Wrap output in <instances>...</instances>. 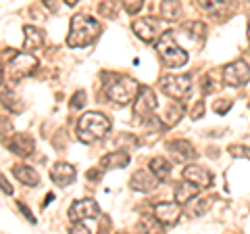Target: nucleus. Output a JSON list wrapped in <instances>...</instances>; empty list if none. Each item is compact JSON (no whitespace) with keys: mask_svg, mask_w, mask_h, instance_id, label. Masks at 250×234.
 I'll list each match as a JSON object with an SVG mask.
<instances>
[{"mask_svg":"<svg viewBox=\"0 0 250 234\" xmlns=\"http://www.w3.org/2000/svg\"><path fill=\"white\" fill-rule=\"evenodd\" d=\"M100 32H103V27H100L96 19L88 17V15H75V17H71V23H69L67 44L71 48H85L100 36Z\"/></svg>","mask_w":250,"mask_h":234,"instance_id":"obj_1","label":"nucleus"},{"mask_svg":"<svg viewBox=\"0 0 250 234\" xmlns=\"http://www.w3.org/2000/svg\"><path fill=\"white\" fill-rule=\"evenodd\" d=\"M108 130H111V119L98 111L85 113L77 121V138L82 142H94V140L104 138Z\"/></svg>","mask_w":250,"mask_h":234,"instance_id":"obj_2","label":"nucleus"},{"mask_svg":"<svg viewBox=\"0 0 250 234\" xmlns=\"http://www.w3.org/2000/svg\"><path fill=\"white\" fill-rule=\"evenodd\" d=\"M156 52H159L161 61L171 69H177V67H184L188 63V52L177 44L175 40V32H165L159 42H156Z\"/></svg>","mask_w":250,"mask_h":234,"instance_id":"obj_3","label":"nucleus"},{"mask_svg":"<svg viewBox=\"0 0 250 234\" xmlns=\"http://www.w3.org/2000/svg\"><path fill=\"white\" fill-rule=\"evenodd\" d=\"M159 88L163 94H167L169 98L182 100L192 92V77L190 73L184 75H163L159 80Z\"/></svg>","mask_w":250,"mask_h":234,"instance_id":"obj_4","label":"nucleus"},{"mask_svg":"<svg viewBox=\"0 0 250 234\" xmlns=\"http://www.w3.org/2000/svg\"><path fill=\"white\" fill-rule=\"evenodd\" d=\"M138 92H140V86L134 77H117V80L106 88L108 98L117 105L129 103L134 96H138Z\"/></svg>","mask_w":250,"mask_h":234,"instance_id":"obj_5","label":"nucleus"},{"mask_svg":"<svg viewBox=\"0 0 250 234\" xmlns=\"http://www.w3.org/2000/svg\"><path fill=\"white\" fill-rule=\"evenodd\" d=\"M38 69V59L34 54L29 52H19L15 59L9 61V65H6V71L13 80H21V77L25 75H31Z\"/></svg>","mask_w":250,"mask_h":234,"instance_id":"obj_6","label":"nucleus"},{"mask_svg":"<svg viewBox=\"0 0 250 234\" xmlns=\"http://www.w3.org/2000/svg\"><path fill=\"white\" fill-rule=\"evenodd\" d=\"M156 111V94L152 88L148 86H142L136 96V103H134V115L136 117H142V119H152V115Z\"/></svg>","mask_w":250,"mask_h":234,"instance_id":"obj_7","label":"nucleus"},{"mask_svg":"<svg viewBox=\"0 0 250 234\" xmlns=\"http://www.w3.org/2000/svg\"><path fill=\"white\" fill-rule=\"evenodd\" d=\"M250 80V67L244 59H238L233 61V63L225 65L223 69V82L228 86H233V88H238V86H244L248 84Z\"/></svg>","mask_w":250,"mask_h":234,"instance_id":"obj_8","label":"nucleus"},{"mask_svg":"<svg viewBox=\"0 0 250 234\" xmlns=\"http://www.w3.org/2000/svg\"><path fill=\"white\" fill-rule=\"evenodd\" d=\"M100 215V209H98V203L94 199H82V201H75L71 207H69V217L77 224L82 220H90V217H96Z\"/></svg>","mask_w":250,"mask_h":234,"instance_id":"obj_9","label":"nucleus"},{"mask_svg":"<svg viewBox=\"0 0 250 234\" xmlns=\"http://www.w3.org/2000/svg\"><path fill=\"white\" fill-rule=\"evenodd\" d=\"M152 211L163 226H173L177 224L179 215H182V205L179 203H156Z\"/></svg>","mask_w":250,"mask_h":234,"instance_id":"obj_10","label":"nucleus"},{"mask_svg":"<svg viewBox=\"0 0 250 234\" xmlns=\"http://www.w3.org/2000/svg\"><path fill=\"white\" fill-rule=\"evenodd\" d=\"M50 178H52V182L54 184H59V186H69V184H73L75 182V178H77V169L71 165V163H65V161H59V163H54L52 169H50Z\"/></svg>","mask_w":250,"mask_h":234,"instance_id":"obj_11","label":"nucleus"},{"mask_svg":"<svg viewBox=\"0 0 250 234\" xmlns=\"http://www.w3.org/2000/svg\"><path fill=\"white\" fill-rule=\"evenodd\" d=\"M167 151L173 155V159L177 163H188V161L198 157V153L194 151L192 142H188V140H171V142H167Z\"/></svg>","mask_w":250,"mask_h":234,"instance_id":"obj_12","label":"nucleus"},{"mask_svg":"<svg viewBox=\"0 0 250 234\" xmlns=\"http://www.w3.org/2000/svg\"><path fill=\"white\" fill-rule=\"evenodd\" d=\"M131 29L134 34L140 38L142 42H152L156 32H159V21L152 17H144V19H134L131 21Z\"/></svg>","mask_w":250,"mask_h":234,"instance_id":"obj_13","label":"nucleus"},{"mask_svg":"<svg viewBox=\"0 0 250 234\" xmlns=\"http://www.w3.org/2000/svg\"><path fill=\"white\" fill-rule=\"evenodd\" d=\"M6 146H9L15 155H19V157H29V155H34V149H36L34 138L27 134H13L11 140L6 142Z\"/></svg>","mask_w":250,"mask_h":234,"instance_id":"obj_14","label":"nucleus"},{"mask_svg":"<svg viewBox=\"0 0 250 234\" xmlns=\"http://www.w3.org/2000/svg\"><path fill=\"white\" fill-rule=\"evenodd\" d=\"M184 180L196 184L198 188H208V186L213 184V176H210L208 171L205 167H200V165H186Z\"/></svg>","mask_w":250,"mask_h":234,"instance_id":"obj_15","label":"nucleus"},{"mask_svg":"<svg viewBox=\"0 0 250 234\" xmlns=\"http://www.w3.org/2000/svg\"><path fill=\"white\" fill-rule=\"evenodd\" d=\"M129 186L134 190H142V192H150L154 190L156 186H159V180L152 176V171L150 169H138L134 176H131V180H129Z\"/></svg>","mask_w":250,"mask_h":234,"instance_id":"obj_16","label":"nucleus"},{"mask_svg":"<svg viewBox=\"0 0 250 234\" xmlns=\"http://www.w3.org/2000/svg\"><path fill=\"white\" fill-rule=\"evenodd\" d=\"M202 188H198L196 184H192V182H188V180H182L177 186H175V203H179V205H186L188 201H192V199H196L198 194H200Z\"/></svg>","mask_w":250,"mask_h":234,"instance_id":"obj_17","label":"nucleus"},{"mask_svg":"<svg viewBox=\"0 0 250 234\" xmlns=\"http://www.w3.org/2000/svg\"><path fill=\"white\" fill-rule=\"evenodd\" d=\"M23 48H25L27 52L29 50H36V48H40V46L44 44V32L42 29H38L34 25H25L23 27Z\"/></svg>","mask_w":250,"mask_h":234,"instance_id":"obj_18","label":"nucleus"},{"mask_svg":"<svg viewBox=\"0 0 250 234\" xmlns=\"http://www.w3.org/2000/svg\"><path fill=\"white\" fill-rule=\"evenodd\" d=\"M129 163V155L127 151H115V153H108L100 159V167L103 169H121Z\"/></svg>","mask_w":250,"mask_h":234,"instance_id":"obj_19","label":"nucleus"},{"mask_svg":"<svg viewBox=\"0 0 250 234\" xmlns=\"http://www.w3.org/2000/svg\"><path fill=\"white\" fill-rule=\"evenodd\" d=\"M13 174H15V178L21 182V184H25V186H38L40 184V176H38V171L34 169V167H29V165H15L13 167Z\"/></svg>","mask_w":250,"mask_h":234,"instance_id":"obj_20","label":"nucleus"},{"mask_svg":"<svg viewBox=\"0 0 250 234\" xmlns=\"http://www.w3.org/2000/svg\"><path fill=\"white\" fill-rule=\"evenodd\" d=\"M148 169L152 171V176L159 182H167L171 176V163L165 157H152L150 163H148Z\"/></svg>","mask_w":250,"mask_h":234,"instance_id":"obj_21","label":"nucleus"},{"mask_svg":"<svg viewBox=\"0 0 250 234\" xmlns=\"http://www.w3.org/2000/svg\"><path fill=\"white\" fill-rule=\"evenodd\" d=\"M159 13H161V17L165 19V21H175L177 17H179V4L177 2H171V0H165V2H161V9H159Z\"/></svg>","mask_w":250,"mask_h":234,"instance_id":"obj_22","label":"nucleus"},{"mask_svg":"<svg viewBox=\"0 0 250 234\" xmlns=\"http://www.w3.org/2000/svg\"><path fill=\"white\" fill-rule=\"evenodd\" d=\"M161 222L156 217H150V215H144L142 217V228L146 234H161Z\"/></svg>","mask_w":250,"mask_h":234,"instance_id":"obj_23","label":"nucleus"},{"mask_svg":"<svg viewBox=\"0 0 250 234\" xmlns=\"http://www.w3.org/2000/svg\"><path fill=\"white\" fill-rule=\"evenodd\" d=\"M182 113H184V109H182V105H171L169 107V113L163 117V119H167V126H173V123H177L179 121V117H182Z\"/></svg>","mask_w":250,"mask_h":234,"instance_id":"obj_24","label":"nucleus"},{"mask_svg":"<svg viewBox=\"0 0 250 234\" xmlns=\"http://www.w3.org/2000/svg\"><path fill=\"white\" fill-rule=\"evenodd\" d=\"M228 153L231 155V157H246V159H250V146L231 144V146H228Z\"/></svg>","mask_w":250,"mask_h":234,"instance_id":"obj_25","label":"nucleus"},{"mask_svg":"<svg viewBox=\"0 0 250 234\" xmlns=\"http://www.w3.org/2000/svg\"><path fill=\"white\" fill-rule=\"evenodd\" d=\"M85 98H88V96H85V92L83 90H77L75 94L71 96V109H82L85 105Z\"/></svg>","mask_w":250,"mask_h":234,"instance_id":"obj_26","label":"nucleus"},{"mask_svg":"<svg viewBox=\"0 0 250 234\" xmlns=\"http://www.w3.org/2000/svg\"><path fill=\"white\" fill-rule=\"evenodd\" d=\"M144 2H140V0H129V2H123V9L127 11L129 15H136L138 11H142Z\"/></svg>","mask_w":250,"mask_h":234,"instance_id":"obj_27","label":"nucleus"},{"mask_svg":"<svg viewBox=\"0 0 250 234\" xmlns=\"http://www.w3.org/2000/svg\"><path fill=\"white\" fill-rule=\"evenodd\" d=\"M213 109H215V113L223 115V113H228L231 109V103H229V100H217V103L213 105Z\"/></svg>","mask_w":250,"mask_h":234,"instance_id":"obj_28","label":"nucleus"},{"mask_svg":"<svg viewBox=\"0 0 250 234\" xmlns=\"http://www.w3.org/2000/svg\"><path fill=\"white\" fill-rule=\"evenodd\" d=\"M69 234H92V232L88 230V226H83L82 222H77V224H73V226H71V230H69Z\"/></svg>","mask_w":250,"mask_h":234,"instance_id":"obj_29","label":"nucleus"},{"mask_svg":"<svg viewBox=\"0 0 250 234\" xmlns=\"http://www.w3.org/2000/svg\"><path fill=\"white\" fill-rule=\"evenodd\" d=\"M19 209H21V213H23V215H25V217H27V222H29V224H36V217H34V215H31V211H29V207L25 205V203H21V201H19Z\"/></svg>","mask_w":250,"mask_h":234,"instance_id":"obj_30","label":"nucleus"},{"mask_svg":"<svg viewBox=\"0 0 250 234\" xmlns=\"http://www.w3.org/2000/svg\"><path fill=\"white\" fill-rule=\"evenodd\" d=\"M202 113H205V103H202V100H198L196 107H194V111H192V119H200Z\"/></svg>","mask_w":250,"mask_h":234,"instance_id":"obj_31","label":"nucleus"},{"mask_svg":"<svg viewBox=\"0 0 250 234\" xmlns=\"http://www.w3.org/2000/svg\"><path fill=\"white\" fill-rule=\"evenodd\" d=\"M0 182H2V192H4V194H9V197H11V194H13L15 190H13V186H11L9 182H6V176H4V174L0 176Z\"/></svg>","mask_w":250,"mask_h":234,"instance_id":"obj_32","label":"nucleus"},{"mask_svg":"<svg viewBox=\"0 0 250 234\" xmlns=\"http://www.w3.org/2000/svg\"><path fill=\"white\" fill-rule=\"evenodd\" d=\"M88 180H100V171L90 169V171H88Z\"/></svg>","mask_w":250,"mask_h":234,"instance_id":"obj_33","label":"nucleus"},{"mask_svg":"<svg viewBox=\"0 0 250 234\" xmlns=\"http://www.w3.org/2000/svg\"><path fill=\"white\" fill-rule=\"evenodd\" d=\"M248 36H250V21H248Z\"/></svg>","mask_w":250,"mask_h":234,"instance_id":"obj_34","label":"nucleus"},{"mask_svg":"<svg viewBox=\"0 0 250 234\" xmlns=\"http://www.w3.org/2000/svg\"><path fill=\"white\" fill-rule=\"evenodd\" d=\"M117 234H123V232H117Z\"/></svg>","mask_w":250,"mask_h":234,"instance_id":"obj_35","label":"nucleus"}]
</instances>
